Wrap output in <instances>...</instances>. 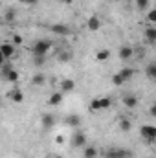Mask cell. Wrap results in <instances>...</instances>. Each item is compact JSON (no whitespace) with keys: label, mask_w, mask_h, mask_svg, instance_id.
I'll return each mask as SVG.
<instances>
[{"label":"cell","mask_w":156,"mask_h":158,"mask_svg":"<svg viewBox=\"0 0 156 158\" xmlns=\"http://www.w3.org/2000/svg\"><path fill=\"white\" fill-rule=\"evenodd\" d=\"M112 107V99L107 98V96H101V98H94L88 105V109L92 112H103V110H109Z\"/></svg>","instance_id":"6da1fadb"},{"label":"cell","mask_w":156,"mask_h":158,"mask_svg":"<svg viewBox=\"0 0 156 158\" xmlns=\"http://www.w3.org/2000/svg\"><path fill=\"white\" fill-rule=\"evenodd\" d=\"M51 42L50 40H44V39H40L37 40L33 46H31V53H33V57H37V55H42V57H46L48 55V52L51 50Z\"/></svg>","instance_id":"7a4b0ae2"},{"label":"cell","mask_w":156,"mask_h":158,"mask_svg":"<svg viewBox=\"0 0 156 158\" xmlns=\"http://www.w3.org/2000/svg\"><path fill=\"white\" fill-rule=\"evenodd\" d=\"M0 55H2V61H9L17 55V46L13 42H2L0 44Z\"/></svg>","instance_id":"3957f363"},{"label":"cell","mask_w":156,"mask_h":158,"mask_svg":"<svg viewBox=\"0 0 156 158\" xmlns=\"http://www.w3.org/2000/svg\"><path fill=\"white\" fill-rule=\"evenodd\" d=\"M2 77H4V81H7V83H17V81L20 79V74H18L15 68H11L7 63H4V68H2Z\"/></svg>","instance_id":"277c9868"},{"label":"cell","mask_w":156,"mask_h":158,"mask_svg":"<svg viewBox=\"0 0 156 158\" xmlns=\"http://www.w3.org/2000/svg\"><path fill=\"white\" fill-rule=\"evenodd\" d=\"M140 134H142V138L147 140V142H156V127L154 125H149V123L142 125V127H140Z\"/></svg>","instance_id":"5b68a950"},{"label":"cell","mask_w":156,"mask_h":158,"mask_svg":"<svg viewBox=\"0 0 156 158\" xmlns=\"http://www.w3.org/2000/svg\"><path fill=\"white\" fill-rule=\"evenodd\" d=\"M101 28H103V20H101L97 15H92V17L86 19V30H88V31L96 33V31H99Z\"/></svg>","instance_id":"8992f818"},{"label":"cell","mask_w":156,"mask_h":158,"mask_svg":"<svg viewBox=\"0 0 156 158\" xmlns=\"http://www.w3.org/2000/svg\"><path fill=\"white\" fill-rule=\"evenodd\" d=\"M70 143L76 149H84L86 147V136H84V132H74L72 138H70Z\"/></svg>","instance_id":"52a82bcc"},{"label":"cell","mask_w":156,"mask_h":158,"mask_svg":"<svg viewBox=\"0 0 156 158\" xmlns=\"http://www.w3.org/2000/svg\"><path fill=\"white\" fill-rule=\"evenodd\" d=\"M76 86H77V85H76L74 79L66 77V79H61V81H59V90H61L63 94H70V92H74Z\"/></svg>","instance_id":"ba28073f"},{"label":"cell","mask_w":156,"mask_h":158,"mask_svg":"<svg viewBox=\"0 0 156 158\" xmlns=\"http://www.w3.org/2000/svg\"><path fill=\"white\" fill-rule=\"evenodd\" d=\"M105 158H130V151L114 147V149H109V151L105 153Z\"/></svg>","instance_id":"9c48e42d"},{"label":"cell","mask_w":156,"mask_h":158,"mask_svg":"<svg viewBox=\"0 0 156 158\" xmlns=\"http://www.w3.org/2000/svg\"><path fill=\"white\" fill-rule=\"evenodd\" d=\"M63 99H64V94H63L61 90H57V92H51V94L48 96L46 103H48L50 107H59V105L63 103Z\"/></svg>","instance_id":"30bf717a"},{"label":"cell","mask_w":156,"mask_h":158,"mask_svg":"<svg viewBox=\"0 0 156 158\" xmlns=\"http://www.w3.org/2000/svg\"><path fill=\"white\" fill-rule=\"evenodd\" d=\"M121 103H123L125 109H136L138 103H140V99H138L134 94H125V96L121 98Z\"/></svg>","instance_id":"8fae6325"},{"label":"cell","mask_w":156,"mask_h":158,"mask_svg":"<svg viewBox=\"0 0 156 158\" xmlns=\"http://www.w3.org/2000/svg\"><path fill=\"white\" fill-rule=\"evenodd\" d=\"M117 55H119L121 61H130V59L134 57V48H132V46H121V48L117 50Z\"/></svg>","instance_id":"7c38bea8"},{"label":"cell","mask_w":156,"mask_h":158,"mask_svg":"<svg viewBox=\"0 0 156 158\" xmlns=\"http://www.w3.org/2000/svg\"><path fill=\"white\" fill-rule=\"evenodd\" d=\"M7 98H9L13 103H17V105H18V103H22V101H24V92H22L20 88H11V90L7 92Z\"/></svg>","instance_id":"4fadbf2b"},{"label":"cell","mask_w":156,"mask_h":158,"mask_svg":"<svg viewBox=\"0 0 156 158\" xmlns=\"http://www.w3.org/2000/svg\"><path fill=\"white\" fill-rule=\"evenodd\" d=\"M94 59H96L97 63H105V61H109V59H110V50H107V48H99V50H96Z\"/></svg>","instance_id":"5bb4252c"},{"label":"cell","mask_w":156,"mask_h":158,"mask_svg":"<svg viewBox=\"0 0 156 158\" xmlns=\"http://www.w3.org/2000/svg\"><path fill=\"white\" fill-rule=\"evenodd\" d=\"M97 156H99L97 147H94V145H86V147L83 149V158H97Z\"/></svg>","instance_id":"9a60e30c"},{"label":"cell","mask_w":156,"mask_h":158,"mask_svg":"<svg viewBox=\"0 0 156 158\" xmlns=\"http://www.w3.org/2000/svg\"><path fill=\"white\" fill-rule=\"evenodd\" d=\"M119 76L125 79V83H127V81H130V79L136 76V70H134V68H130V66H125V68H121V70H119Z\"/></svg>","instance_id":"2e32d148"},{"label":"cell","mask_w":156,"mask_h":158,"mask_svg":"<svg viewBox=\"0 0 156 158\" xmlns=\"http://www.w3.org/2000/svg\"><path fill=\"white\" fill-rule=\"evenodd\" d=\"M50 30L57 35H68L70 33V28L64 26V24H53V26H50Z\"/></svg>","instance_id":"e0dca14e"},{"label":"cell","mask_w":156,"mask_h":158,"mask_svg":"<svg viewBox=\"0 0 156 158\" xmlns=\"http://www.w3.org/2000/svg\"><path fill=\"white\" fill-rule=\"evenodd\" d=\"M72 59H74L72 52H68V50H59V53H57V61H59V63H70Z\"/></svg>","instance_id":"ac0fdd59"},{"label":"cell","mask_w":156,"mask_h":158,"mask_svg":"<svg viewBox=\"0 0 156 158\" xmlns=\"http://www.w3.org/2000/svg\"><path fill=\"white\" fill-rule=\"evenodd\" d=\"M40 121H42V125H44L46 129H50V127H53V125H55V116H53V114H50V112H46V114H42Z\"/></svg>","instance_id":"d6986e66"},{"label":"cell","mask_w":156,"mask_h":158,"mask_svg":"<svg viewBox=\"0 0 156 158\" xmlns=\"http://www.w3.org/2000/svg\"><path fill=\"white\" fill-rule=\"evenodd\" d=\"M117 127H119L123 132H129V131L132 129V121H130L129 118H121L119 121H117Z\"/></svg>","instance_id":"ffe728a7"},{"label":"cell","mask_w":156,"mask_h":158,"mask_svg":"<svg viewBox=\"0 0 156 158\" xmlns=\"http://www.w3.org/2000/svg\"><path fill=\"white\" fill-rule=\"evenodd\" d=\"M143 35H145V39L147 40H156V26H147L145 28V31H143Z\"/></svg>","instance_id":"44dd1931"},{"label":"cell","mask_w":156,"mask_h":158,"mask_svg":"<svg viewBox=\"0 0 156 158\" xmlns=\"http://www.w3.org/2000/svg\"><path fill=\"white\" fill-rule=\"evenodd\" d=\"M145 20H147L151 26H156V7H151V9L145 13Z\"/></svg>","instance_id":"7402d4cb"},{"label":"cell","mask_w":156,"mask_h":158,"mask_svg":"<svg viewBox=\"0 0 156 158\" xmlns=\"http://www.w3.org/2000/svg\"><path fill=\"white\" fill-rule=\"evenodd\" d=\"M145 74H147V77L156 81V63H151V64H147V68H145Z\"/></svg>","instance_id":"603a6c76"},{"label":"cell","mask_w":156,"mask_h":158,"mask_svg":"<svg viewBox=\"0 0 156 158\" xmlns=\"http://www.w3.org/2000/svg\"><path fill=\"white\" fill-rule=\"evenodd\" d=\"M31 83H33V85H35V86H44V83H46V76H44V74H35V76H33V79H31Z\"/></svg>","instance_id":"cb8c5ba5"},{"label":"cell","mask_w":156,"mask_h":158,"mask_svg":"<svg viewBox=\"0 0 156 158\" xmlns=\"http://www.w3.org/2000/svg\"><path fill=\"white\" fill-rule=\"evenodd\" d=\"M136 2V7L140 11H149V6H151V0H134Z\"/></svg>","instance_id":"d4e9b609"},{"label":"cell","mask_w":156,"mask_h":158,"mask_svg":"<svg viewBox=\"0 0 156 158\" xmlns=\"http://www.w3.org/2000/svg\"><path fill=\"white\" fill-rule=\"evenodd\" d=\"M66 123H68L70 127H79V123H81V118H79L77 114H76V116H68V118H66Z\"/></svg>","instance_id":"484cf974"},{"label":"cell","mask_w":156,"mask_h":158,"mask_svg":"<svg viewBox=\"0 0 156 158\" xmlns=\"http://www.w3.org/2000/svg\"><path fill=\"white\" fill-rule=\"evenodd\" d=\"M15 17H17V11L11 7V9H7V13H6L4 20H6V22H11V20H15Z\"/></svg>","instance_id":"4316f807"},{"label":"cell","mask_w":156,"mask_h":158,"mask_svg":"<svg viewBox=\"0 0 156 158\" xmlns=\"http://www.w3.org/2000/svg\"><path fill=\"white\" fill-rule=\"evenodd\" d=\"M112 83H114L116 86H121V85L125 83V79L121 77V76H119V72H117V74H114V76H112Z\"/></svg>","instance_id":"83f0119b"},{"label":"cell","mask_w":156,"mask_h":158,"mask_svg":"<svg viewBox=\"0 0 156 158\" xmlns=\"http://www.w3.org/2000/svg\"><path fill=\"white\" fill-rule=\"evenodd\" d=\"M11 42H13V44H15V46L18 48V46H22L24 39H22V35H13V40H11Z\"/></svg>","instance_id":"f1b7e54d"},{"label":"cell","mask_w":156,"mask_h":158,"mask_svg":"<svg viewBox=\"0 0 156 158\" xmlns=\"http://www.w3.org/2000/svg\"><path fill=\"white\" fill-rule=\"evenodd\" d=\"M44 64H46V57H42V55H37V57H35V66H44Z\"/></svg>","instance_id":"f546056e"},{"label":"cell","mask_w":156,"mask_h":158,"mask_svg":"<svg viewBox=\"0 0 156 158\" xmlns=\"http://www.w3.org/2000/svg\"><path fill=\"white\" fill-rule=\"evenodd\" d=\"M149 114H151L153 118H156V103H153V105L149 107Z\"/></svg>","instance_id":"4dcf8cb0"},{"label":"cell","mask_w":156,"mask_h":158,"mask_svg":"<svg viewBox=\"0 0 156 158\" xmlns=\"http://www.w3.org/2000/svg\"><path fill=\"white\" fill-rule=\"evenodd\" d=\"M55 143H59V145H61V143H64V136H63V134L55 136Z\"/></svg>","instance_id":"1f68e13d"},{"label":"cell","mask_w":156,"mask_h":158,"mask_svg":"<svg viewBox=\"0 0 156 158\" xmlns=\"http://www.w3.org/2000/svg\"><path fill=\"white\" fill-rule=\"evenodd\" d=\"M18 2H22V4H28V6H35L39 0H18Z\"/></svg>","instance_id":"d6a6232c"},{"label":"cell","mask_w":156,"mask_h":158,"mask_svg":"<svg viewBox=\"0 0 156 158\" xmlns=\"http://www.w3.org/2000/svg\"><path fill=\"white\" fill-rule=\"evenodd\" d=\"M53 158H63V156H61V155H57V156H53Z\"/></svg>","instance_id":"836d02e7"},{"label":"cell","mask_w":156,"mask_h":158,"mask_svg":"<svg viewBox=\"0 0 156 158\" xmlns=\"http://www.w3.org/2000/svg\"><path fill=\"white\" fill-rule=\"evenodd\" d=\"M129 2H132V0H129Z\"/></svg>","instance_id":"e575fe53"},{"label":"cell","mask_w":156,"mask_h":158,"mask_svg":"<svg viewBox=\"0 0 156 158\" xmlns=\"http://www.w3.org/2000/svg\"><path fill=\"white\" fill-rule=\"evenodd\" d=\"M64 2H66V0H64Z\"/></svg>","instance_id":"d590c367"}]
</instances>
